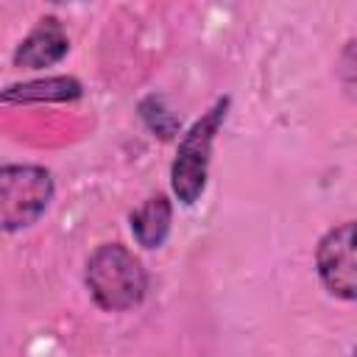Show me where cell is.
Listing matches in <instances>:
<instances>
[{
	"label": "cell",
	"mask_w": 357,
	"mask_h": 357,
	"mask_svg": "<svg viewBox=\"0 0 357 357\" xmlns=\"http://www.w3.org/2000/svg\"><path fill=\"white\" fill-rule=\"evenodd\" d=\"M84 282L92 301L106 312L134 310L148 293V273L139 257L123 243L98 245L86 259Z\"/></svg>",
	"instance_id": "1"
},
{
	"label": "cell",
	"mask_w": 357,
	"mask_h": 357,
	"mask_svg": "<svg viewBox=\"0 0 357 357\" xmlns=\"http://www.w3.org/2000/svg\"><path fill=\"white\" fill-rule=\"evenodd\" d=\"M84 95V86L73 75H47L36 81H20L0 89L3 103H67L78 100Z\"/></svg>",
	"instance_id": "6"
},
{
	"label": "cell",
	"mask_w": 357,
	"mask_h": 357,
	"mask_svg": "<svg viewBox=\"0 0 357 357\" xmlns=\"http://www.w3.org/2000/svg\"><path fill=\"white\" fill-rule=\"evenodd\" d=\"M226 112H229V98H218L215 106L206 114H201L178 139L176 159L170 165V190L184 206H192L206 190L212 142L220 131V123L226 120Z\"/></svg>",
	"instance_id": "2"
},
{
	"label": "cell",
	"mask_w": 357,
	"mask_h": 357,
	"mask_svg": "<svg viewBox=\"0 0 357 357\" xmlns=\"http://www.w3.org/2000/svg\"><path fill=\"white\" fill-rule=\"evenodd\" d=\"M139 114H142V120L148 123V128H151L156 137H162V139H170V137L178 131V120H176L167 109H162V98H156V95H148V98L139 103Z\"/></svg>",
	"instance_id": "8"
},
{
	"label": "cell",
	"mask_w": 357,
	"mask_h": 357,
	"mask_svg": "<svg viewBox=\"0 0 357 357\" xmlns=\"http://www.w3.org/2000/svg\"><path fill=\"white\" fill-rule=\"evenodd\" d=\"M354 220L332 226L315 248V271L324 290L340 301L357 298V257H354Z\"/></svg>",
	"instance_id": "4"
},
{
	"label": "cell",
	"mask_w": 357,
	"mask_h": 357,
	"mask_svg": "<svg viewBox=\"0 0 357 357\" xmlns=\"http://www.w3.org/2000/svg\"><path fill=\"white\" fill-rule=\"evenodd\" d=\"M128 220H131V234L142 248H159L170 234L173 204L165 192H156L148 201H142V206H137Z\"/></svg>",
	"instance_id": "7"
},
{
	"label": "cell",
	"mask_w": 357,
	"mask_h": 357,
	"mask_svg": "<svg viewBox=\"0 0 357 357\" xmlns=\"http://www.w3.org/2000/svg\"><path fill=\"white\" fill-rule=\"evenodd\" d=\"M70 50V36L61 25L59 17L47 14L42 17L33 31L17 45L14 50V67H25V70H45V67H53L59 64Z\"/></svg>",
	"instance_id": "5"
},
{
	"label": "cell",
	"mask_w": 357,
	"mask_h": 357,
	"mask_svg": "<svg viewBox=\"0 0 357 357\" xmlns=\"http://www.w3.org/2000/svg\"><path fill=\"white\" fill-rule=\"evenodd\" d=\"M53 176L42 165L0 167V231L33 226L53 201Z\"/></svg>",
	"instance_id": "3"
}]
</instances>
